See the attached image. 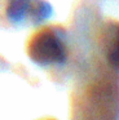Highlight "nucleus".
<instances>
[{
    "label": "nucleus",
    "instance_id": "1",
    "mask_svg": "<svg viewBox=\"0 0 119 120\" xmlns=\"http://www.w3.org/2000/svg\"><path fill=\"white\" fill-rule=\"evenodd\" d=\"M83 120H119V83L103 74L87 88L82 103Z\"/></svg>",
    "mask_w": 119,
    "mask_h": 120
},
{
    "label": "nucleus",
    "instance_id": "4",
    "mask_svg": "<svg viewBox=\"0 0 119 120\" xmlns=\"http://www.w3.org/2000/svg\"><path fill=\"white\" fill-rule=\"evenodd\" d=\"M106 56L115 68L119 70V26H111L106 41Z\"/></svg>",
    "mask_w": 119,
    "mask_h": 120
},
{
    "label": "nucleus",
    "instance_id": "2",
    "mask_svg": "<svg viewBox=\"0 0 119 120\" xmlns=\"http://www.w3.org/2000/svg\"><path fill=\"white\" fill-rule=\"evenodd\" d=\"M27 53L34 62L41 66L61 65L66 60V47L53 29L36 32L28 43Z\"/></svg>",
    "mask_w": 119,
    "mask_h": 120
},
{
    "label": "nucleus",
    "instance_id": "3",
    "mask_svg": "<svg viewBox=\"0 0 119 120\" xmlns=\"http://www.w3.org/2000/svg\"><path fill=\"white\" fill-rule=\"evenodd\" d=\"M52 14V7L44 0H8L7 16L12 22L31 19L35 23L47 19Z\"/></svg>",
    "mask_w": 119,
    "mask_h": 120
}]
</instances>
